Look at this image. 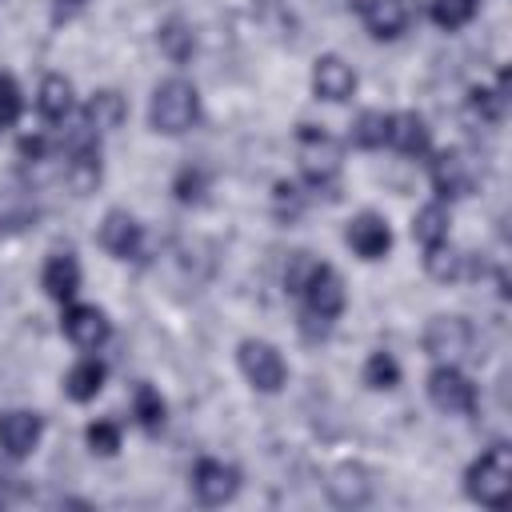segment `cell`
<instances>
[{
    "mask_svg": "<svg viewBox=\"0 0 512 512\" xmlns=\"http://www.w3.org/2000/svg\"><path fill=\"white\" fill-rule=\"evenodd\" d=\"M104 176V164H100V136L80 120L68 140H64V184L76 192V196H88L96 192Z\"/></svg>",
    "mask_w": 512,
    "mask_h": 512,
    "instance_id": "3957f363",
    "label": "cell"
},
{
    "mask_svg": "<svg viewBox=\"0 0 512 512\" xmlns=\"http://www.w3.org/2000/svg\"><path fill=\"white\" fill-rule=\"evenodd\" d=\"M364 384L376 388V392L396 388V384H400V364H396V356H392V352H372V356L364 360Z\"/></svg>",
    "mask_w": 512,
    "mask_h": 512,
    "instance_id": "f546056e",
    "label": "cell"
},
{
    "mask_svg": "<svg viewBox=\"0 0 512 512\" xmlns=\"http://www.w3.org/2000/svg\"><path fill=\"white\" fill-rule=\"evenodd\" d=\"M328 328H332V320H320V316H312V312H300V332H304L308 340L328 336Z\"/></svg>",
    "mask_w": 512,
    "mask_h": 512,
    "instance_id": "d590c367",
    "label": "cell"
},
{
    "mask_svg": "<svg viewBox=\"0 0 512 512\" xmlns=\"http://www.w3.org/2000/svg\"><path fill=\"white\" fill-rule=\"evenodd\" d=\"M236 356H240V372L248 376V384L256 392H280L284 388L288 364H284V356H280L276 344H268V340H244Z\"/></svg>",
    "mask_w": 512,
    "mask_h": 512,
    "instance_id": "5b68a950",
    "label": "cell"
},
{
    "mask_svg": "<svg viewBox=\"0 0 512 512\" xmlns=\"http://www.w3.org/2000/svg\"><path fill=\"white\" fill-rule=\"evenodd\" d=\"M36 108H40V116H44L48 124H64V120L72 116V84H68L64 76L48 72V76L40 80V88H36Z\"/></svg>",
    "mask_w": 512,
    "mask_h": 512,
    "instance_id": "44dd1931",
    "label": "cell"
},
{
    "mask_svg": "<svg viewBox=\"0 0 512 512\" xmlns=\"http://www.w3.org/2000/svg\"><path fill=\"white\" fill-rule=\"evenodd\" d=\"M272 212H276V220H284V224H292L300 212H304V192L296 188V184H288V180H280L276 188H272Z\"/></svg>",
    "mask_w": 512,
    "mask_h": 512,
    "instance_id": "1f68e13d",
    "label": "cell"
},
{
    "mask_svg": "<svg viewBox=\"0 0 512 512\" xmlns=\"http://www.w3.org/2000/svg\"><path fill=\"white\" fill-rule=\"evenodd\" d=\"M344 240H348V248H352L360 260H384L388 248H392V228H388L384 216H376V212H360V216L348 220Z\"/></svg>",
    "mask_w": 512,
    "mask_h": 512,
    "instance_id": "4fadbf2b",
    "label": "cell"
},
{
    "mask_svg": "<svg viewBox=\"0 0 512 512\" xmlns=\"http://www.w3.org/2000/svg\"><path fill=\"white\" fill-rule=\"evenodd\" d=\"M316 256L312 252H292L288 256V264H284V288L292 292V296H300L304 292V284H308V276L316 272Z\"/></svg>",
    "mask_w": 512,
    "mask_h": 512,
    "instance_id": "836d02e7",
    "label": "cell"
},
{
    "mask_svg": "<svg viewBox=\"0 0 512 512\" xmlns=\"http://www.w3.org/2000/svg\"><path fill=\"white\" fill-rule=\"evenodd\" d=\"M172 192H176L180 204H200L204 192H208V172L200 164H184L176 172V180H172Z\"/></svg>",
    "mask_w": 512,
    "mask_h": 512,
    "instance_id": "4dcf8cb0",
    "label": "cell"
},
{
    "mask_svg": "<svg viewBox=\"0 0 512 512\" xmlns=\"http://www.w3.org/2000/svg\"><path fill=\"white\" fill-rule=\"evenodd\" d=\"M104 376H108V368H104L96 356H84V360H76V364L68 368V376H64V392H68L76 404L96 400V392L104 388Z\"/></svg>",
    "mask_w": 512,
    "mask_h": 512,
    "instance_id": "7402d4cb",
    "label": "cell"
},
{
    "mask_svg": "<svg viewBox=\"0 0 512 512\" xmlns=\"http://www.w3.org/2000/svg\"><path fill=\"white\" fill-rule=\"evenodd\" d=\"M44 152H48V140L44 136H24L20 140V156L24 160H44Z\"/></svg>",
    "mask_w": 512,
    "mask_h": 512,
    "instance_id": "8d00e7d4",
    "label": "cell"
},
{
    "mask_svg": "<svg viewBox=\"0 0 512 512\" xmlns=\"http://www.w3.org/2000/svg\"><path fill=\"white\" fill-rule=\"evenodd\" d=\"M424 352L440 364H456L472 352V324L464 316H432L424 328Z\"/></svg>",
    "mask_w": 512,
    "mask_h": 512,
    "instance_id": "ba28073f",
    "label": "cell"
},
{
    "mask_svg": "<svg viewBox=\"0 0 512 512\" xmlns=\"http://www.w3.org/2000/svg\"><path fill=\"white\" fill-rule=\"evenodd\" d=\"M124 116H128V104H124V96L116 92V88H100V92H92L88 96V104H84V124L96 132V136H104V132H116L120 124H124Z\"/></svg>",
    "mask_w": 512,
    "mask_h": 512,
    "instance_id": "d6986e66",
    "label": "cell"
},
{
    "mask_svg": "<svg viewBox=\"0 0 512 512\" xmlns=\"http://www.w3.org/2000/svg\"><path fill=\"white\" fill-rule=\"evenodd\" d=\"M312 92L320 100H328V104H340V100H348L356 92V72L340 56H320L312 64Z\"/></svg>",
    "mask_w": 512,
    "mask_h": 512,
    "instance_id": "e0dca14e",
    "label": "cell"
},
{
    "mask_svg": "<svg viewBox=\"0 0 512 512\" xmlns=\"http://www.w3.org/2000/svg\"><path fill=\"white\" fill-rule=\"evenodd\" d=\"M40 432H44L40 412H28V408H8V412H0V452H4L8 460L32 456V448L40 444Z\"/></svg>",
    "mask_w": 512,
    "mask_h": 512,
    "instance_id": "7c38bea8",
    "label": "cell"
},
{
    "mask_svg": "<svg viewBox=\"0 0 512 512\" xmlns=\"http://www.w3.org/2000/svg\"><path fill=\"white\" fill-rule=\"evenodd\" d=\"M432 144V128L424 124V116L416 112H396L388 124V148H396L400 156H424Z\"/></svg>",
    "mask_w": 512,
    "mask_h": 512,
    "instance_id": "ffe728a7",
    "label": "cell"
},
{
    "mask_svg": "<svg viewBox=\"0 0 512 512\" xmlns=\"http://www.w3.org/2000/svg\"><path fill=\"white\" fill-rule=\"evenodd\" d=\"M200 120V92L184 76H168L156 84L152 104H148V124L164 136H180Z\"/></svg>",
    "mask_w": 512,
    "mask_h": 512,
    "instance_id": "6da1fadb",
    "label": "cell"
},
{
    "mask_svg": "<svg viewBox=\"0 0 512 512\" xmlns=\"http://www.w3.org/2000/svg\"><path fill=\"white\" fill-rule=\"evenodd\" d=\"M56 4H60V8H80L84 0H56Z\"/></svg>",
    "mask_w": 512,
    "mask_h": 512,
    "instance_id": "74e56055",
    "label": "cell"
},
{
    "mask_svg": "<svg viewBox=\"0 0 512 512\" xmlns=\"http://www.w3.org/2000/svg\"><path fill=\"white\" fill-rule=\"evenodd\" d=\"M480 180V164L464 152V148H444L436 160H432V188L440 200H460V196H472Z\"/></svg>",
    "mask_w": 512,
    "mask_h": 512,
    "instance_id": "8992f818",
    "label": "cell"
},
{
    "mask_svg": "<svg viewBox=\"0 0 512 512\" xmlns=\"http://www.w3.org/2000/svg\"><path fill=\"white\" fill-rule=\"evenodd\" d=\"M356 16L368 28V36L396 40L416 20V4L412 0H356Z\"/></svg>",
    "mask_w": 512,
    "mask_h": 512,
    "instance_id": "9c48e42d",
    "label": "cell"
},
{
    "mask_svg": "<svg viewBox=\"0 0 512 512\" xmlns=\"http://www.w3.org/2000/svg\"><path fill=\"white\" fill-rule=\"evenodd\" d=\"M156 44H160V52H164L172 64H184V60H192V52H196V36H192V28H188L180 16H172V20L160 24Z\"/></svg>",
    "mask_w": 512,
    "mask_h": 512,
    "instance_id": "cb8c5ba5",
    "label": "cell"
},
{
    "mask_svg": "<svg viewBox=\"0 0 512 512\" xmlns=\"http://www.w3.org/2000/svg\"><path fill=\"white\" fill-rule=\"evenodd\" d=\"M412 236H416L424 248L448 240V208H444V200H432V204H424V208L416 212V220H412Z\"/></svg>",
    "mask_w": 512,
    "mask_h": 512,
    "instance_id": "484cf974",
    "label": "cell"
},
{
    "mask_svg": "<svg viewBox=\"0 0 512 512\" xmlns=\"http://www.w3.org/2000/svg\"><path fill=\"white\" fill-rule=\"evenodd\" d=\"M428 400L448 416H472L476 412V384L456 364H440L428 376Z\"/></svg>",
    "mask_w": 512,
    "mask_h": 512,
    "instance_id": "52a82bcc",
    "label": "cell"
},
{
    "mask_svg": "<svg viewBox=\"0 0 512 512\" xmlns=\"http://www.w3.org/2000/svg\"><path fill=\"white\" fill-rule=\"evenodd\" d=\"M132 416L140 420L144 432H160L164 416H168V404H164V396L152 384H136L132 388Z\"/></svg>",
    "mask_w": 512,
    "mask_h": 512,
    "instance_id": "d4e9b609",
    "label": "cell"
},
{
    "mask_svg": "<svg viewBox=\"0 0 512 512\" xmlns=\"http://www.w3.org/2000/svg\"><path fill=\"white\" fill-rule=\"evenodd\" d=\"M480 12V0H432V24L444 32L464 28Z\"/></svg>",
    "mask_w": 512,
    "mask_h": 512,
    "instance_id": "f1b7e54d",
    "label": "cell"
},
{
    "mask_svg": "<svg viewBox=\"0 0 512 512\" xmlns=\"http://www.w3.org/2000/svg\"><path fill=\"white\" fill-rule=\"evenodd\" d=\"M60 328H64V336H68L76 348H84V352H96V348L112 336V324H108V316H104L96 304H68Z\"/></svg>",
    "mask_w": 512,
    "mask_h": 512,
    "instance_id": "5bb4252c",
    "label": "cell"
},
{
    "mask_svg": "<svg viewBox=\"0 0 512 512\" xmlns=\"http://www.w3.org/2000/svg\"><path fill=\"white\" fill-rule=\"evenodd\" d=\"M84 440L96 456H116L120 452V424L116 420H96V424H88Z\"/></svg>",
    "mask_w": 512,
    "mask_h": 512,
    "instance_id": "d6a6232c",
    "label": "cell"
},
{
    "mask_svg": "<svg viewBox=\"0 0 512 512\" xmlns=\"http://www.w3.org/2000/svg\"><path fill=\"white\" fill-rule=\"evenodd\" d=\"M40 284H44V292H48L52 300L68 304V300L80 292V264H76V256H72V252H52V256L44 260Z\"/></svg>",
    "mask_w": 512,
    "mask_h": 512,
    "instance_id": "ac0fdd59",
    "label": "cell"
},
{
    "mask_svg": "<svg viewBox=\"0 0 512 512\" xmlns=\"http://www.w3.org/2000/svg\"><path fill=\"white\" fill-rule=\"evenodd\" d=\"M504 84H508V76L500 72V88H472V92H468V108H472V116H480L484 124H500L504 104H508Z\"/></svg>",
    "mask_w": 512,
    "mask_h": 512,
    "instance_id": "83f0119b",
    "label": "cell"
},
{
    "mask_svg": "<svg viewBox=\"0 0 512 512\" xmlns=\"http://www.w3.org/2000/svg\"><path fill=\"white\" fill-rule=\"evenodd\" d=\"M464 492L484 508H504L512 492V448L508 444L484 448L464 472Z\"/></svg>",
    "mask_w": 512,
    "mask_h": 512,
    "instance_id": "7a4b0ae2",
    "label": "cell"
},
{
    "mask_svg": "<svg viewBox=\"0 0 512 512\" xmlns=\"http://www.w3.org/2000/svg\"><path fill=\"white\" fill-rule=\"evenodd\" d=\"M100 248H104L108 256H116V260H136L140 248H144V228L136 224L132 212L112 208V212L104 216V224H100Z\"/></svg>",
    "mask_w": 512,
    "mask_h": 512,
    "instance_id": "9a60e30c",
    "label": "cell"
},
{
    "mask_svg": "<svg viewBox=\"0 0 512 512\" xmlns=\"http://www.w3.org/2000/svg\"><path fill=\"white\" fill-rule=\"evenodd\" d=\"M20 112H24V96H20L16 80L12 76H0V132L12 128L20 120Z\"/></svg>",
    "mask_w": 512,
    "mask_h": 512,
    "instance_id": "e575fe53",
    "label": "cell"
},
{
    "mask_svg": "<svg viewBox=\"0 0 512 512\" xmlns=\"http://www.w3.org/2000/svg\"><path fill=\"white\" fill-rule=\"evenodd\" d=\"M240 492V468L224 460H200L192 468V496L204 508H220Z\"/></svg>",
    "mask_w": 512,
    "mask_h": 512,
    "instance_id": "30bf717a",
    "label": "cell"
},
{
    "mask_svg": "<svg viewBox=\"0 0 512 512\" xmlns=\"http://www.w3.org/2000/svg\"><path fill=\"white\" fill-rule=\"evenodd\" d=\"M388 124H392V112H380V108L360 112L356 124H352V144L356 148H384L388 144Z\"/></svg>",
    "mask_w": 512,
    "mask_h": 512,
    "instance_id": "4316f807",
    "label": "cell"
},
{
    "mask_svg": "<svg viewBox=\"0 0 512 512\" xmlns=\"http://www.w3.org/2000/svg\"><path fill=\"white\" fill-rule=\"evenodd\" d=\"M300 296H304V312H312L320 320H336L344 312V304H348L344 280H340V272L332 264H316V272L308 276Z\"/></svg>",
    "mask_w": 512,
    "mask_h": 512,
    "instance_id": "8fae6325",
    "label": "cell"
},
{
    "mask_svg": "<svg viewBox=\"0 0 512 512\" xmlns=\"http://www.w3.org/2000/svg\"><path fill=\"white\" fill-rule=\"evenodd\" d=\"M340 156H344V148H340V140L332 132L316 128V124H300L296 128V160H300V172L308 176L312 188H324V184L336 180Z\"/></svg>",
    "mask_w": 512,
    "mask_h": 512,
    "instance_id": "277c9868",
    "label": "cell"
},
{
    "mask_svg": "<svg viewBox=\"0 0 512 512\" xmlns=\"http://www.w3.org/2000/svg\"><path fill=\"white\" fill-rule=\"evenodd\" d=\"M324 488H328L332 504H340V508H360V504H368V496H372V476H368L364 464L344 460V464H336V468L328 472Z\"/></svg>",
    "mask_w": 512,
    "mask_h": 512,
    "instance_id": "2e32d148",
    "label": "cell"
},
{
    "mask_svg": "<svg viewBox=\"0 0 512 512\" xmlns=\"http://www.w3.org/2000/svg\"><path fill=\"white\" fill-rule=\"evenodd\" d=\"M424 252H428V256H424V268H428L432 280L452 284V280H464V276H468V256H464L460 248H452L448 240H440V244H432V248H424Z\"/></svg>",
    "mask_w": 512,
    "mask_h": 512,
    "instance_id": "603a6c76",
    "label": "cell"
}]
</instances>
